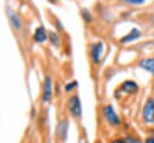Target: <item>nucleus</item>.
<instances>
[{
	"mask_svg": "<svg viewBox=\"0 0 154 143\" xmlns=\"http://www.w3.org/2000/svg\"><path fill=\"white\" fill-rule=\"evenodd\" d=\"M142 118L147 124L154 123V99L153 97H148V100L146 101L142 109Z\"/></svg>",
	"mask_w": 154,
	"mask_h": 143,
	"instance_id": "nucleus-1",
	"label": "nucleus"
},
{
	"mask_svg": "<svg viewBox=\"0 0 154 143\" xmlns=\"http://www.w3.org/2000/svg\"><path fill=\"white\" fill-rule=\"evenodd\" d=\"M67 106H69V111H70V113H71L72 117L79 118L82 115V105H81L79 97L77 95H73V96H71L69 99Z\"/></svg>",
	"mask_w": 154,
	"mask_h": 143,
	"instance_id": "nucleus-2",
	"label": "nucleus"
},
{
	"mask_svg": "<svg viewBox=\"0 0 154 143\" xmlns=\"http://www.w3.org/2000/svg\"><path fill=\"white\" fill-rule=\"evenodd\" d=\"M102 113H103V117H105L106 121H107L109 125H112V126H118V125L120 124V119H119L118 114L114 112V109H113L112 106H109V105H108V106H105L103 109H102Z\"/></svg>",
	"mask_w": 154,
	"mask_h": 143,
	"instance_id": "nucleus-3",
	"label": "nucleus"
},
{
	"mask_svg": "<svg viewBox=\"0 0 154 143\" xmlns=\"http://www.w3.org/2000/svg\"><path fill=\"white\" fill-rule=\"evenodd\" d=\"M6 14H7L8 20L11 23V25L13 26V29L17 30V31L22 30V20L19 18V16L13 10H11L10 7H6Z\"/></svg>",
	"mask_w": 154,
	"mask_h": 143,
	"instance_id": "nucleus-4",
	"label": "nucleus"
},
{
	"mask_svg": "<svg viewBox=\"0 0 154 143\" xmlns=\"http://www.w3.org/2000/svg\"><path fill=\"white\" fill-rule=\"evenodd\" d=\"M53 94V85H52V78L47 76L43 82V91H42V100L43 102H48L52 99Z\"/></svg>",
	"mask_w": 154,
	"mask_h": 143,
	"instance_id": "nucleus-5",
	"label": "nucleus"
},
{
	"mask_svg": "<svg viewBox=\"0 0 154 143\" xmlns=\"http://www.w3.org/2000/svg\"><path fill=\"white\" fill-rule=\"evenodd\" d=\"M102 50H103V44H102V42H97V43H94V44L91 46L90 55H91V59H93L94 64H97V62L100 61Z\"/></svg>",
	"mask_w": 154,
	"mask_h": 143,
	"instance_id": "nucleus-6",
	"label": "nucleus"
},
{
	"mask_svg": "<svg viewBox=\"0 0 154 143\" xmlns=\"http://www.w3.org/2000/svg\"><path fill=\"white\" fill-rule=\"evenodd\" d=\"M67 130H69V124L66 120H60L57 125V136L61 139L65 141L67 136Z\"/></svg>",
	"mask_w": 154,
	"mask_h": 143,
	"instance_id": "nucleus-7",
	"label": "nucleus"
},
{
	"mask_svg": "<svg viewBox=\"0 0 154 143\" xmlns=\"http://www.w3.org/2000/svg\"><path fill=\"white\" fill-rule=\"evenodd\" d=\"M140 36H141V31L138 29L134 28L129 31V34H126L124 37L120 38V42L122 43H128V42H131V41H136Z\"/></svg>",
	"mask_w": 154,
	"mask_h": 143,
	"instance_id": "nucleus-8",
	"label": "nucleus"
},
{
	"mask_svg": "<svg viewBox=\"0 0 154 143\" xmlns=\"http://www.w3.org/2000/svg\"><path fill=\"white\" fill-rule=\"evenodd\" d=\"M119 89H120L122 91L126 93V94H135V93H137L138 85H137L135 82H132V81H126V82H124V83L120 85Z\"/></svg>",
	"mask_w": 154,
	"mask_h": 143,
	"instance_id": "nucleus-9",
	"label": "nucleus"
},
{
	"mask_svg": "<svg viewBox=\"0 0 154 143\" xmlns=\"http://www.w3.org/2000/svg\"><path fill=\"white\" fill-rule=\"evenodd\" d=\"M140 67H142L143 70L148 71L149 73L154 75V58H147V59H142L140 61Z\"/></svg>",
	"mask_w": 154,
	"mask_h": 143,
	"instance_id": "nucleus-10",
	"label": "nucleus"
},
{
	"mask_svg": "<svg viewBox=\"0 0 154 143\" xmlns=\"http://www.w3.org/2000/svg\"><path fill=\"white\" fill-rule=\"evenodd\" d=\"M34 40L36 42H45L47 40V32L45 30L43 26H38L36 30H35V34H34Z\"/></svg>",
	"mask_w": 154,
	"mask_h": 143,
	"instance_id": "nucleus-11",
	"label": "nucleus"
},
{
	"mask_svg": "<svg viewBox=\"0 0 154 143\" xmlns=\"http://www.w3.org/2000/svg\"><path fill=\"white\" fill-rule=\"evenodd\" d=\"M49 41H51V43L53 44V46H55V47H58L59 46V36L57 35V32H54V31H49Z\"/></svg>",
	"mask_w": 154,
	"mask_h": 143,
	"instance_id": "nucleus-12",
	"label": "nucleus"
},
{
	"mask_svg": "<svg viewBox=\"0 0 154 143\" xmlns=\"http://www.w3.org/2000/svg\"><path fill=\"white\" fill-rule=\"evenodd\" d=\"M81 14H82V17H83L84 22H87V23H90V22H91L93 17H91V14H90V12H89L88 10L83 8V10H82V12H81Z\"/></svg>",
	"mask_w": 154,
	"mask_h": 143,
	"instance_id": "nucleus-13",
	"label": "nucleus"
},
{
	"mask_svg": "<svg viewBox=\"0 0 154 143\" xmlns=\"http://www.w3.org/2000/svg\"><path fill=\"white\" fill-rule=\"evenodd\" d=\"M124 141H125V143H142L140 138L134 137V136H126L124 138Z\"/></svg>",
	"mask_w": 154,
	"mask_h": 143,
	"instance_id": "nucleus-14",
	"label": "nucleus"
},
{
	"mask_svg": "<svg viewBox=\"0 0 154 143\" xmlns=\"http://www.w3.org/2000/svg\"><path fill=\"white\" fill-rule=\"evenodd\" d=\"M76 85H77V82H71V83H69V84H66V87H65V91H71L73 88H76Z\"/></svg>",
	"mask_w": 154,
	"mask_h": 143,
	"instance_id": "nucleus-15",
	"label": "nucleus"
},
{
	"mask_svg": "<svg viewBox=\"0 0 154 143\" xmlns=\"http://www.w3.org/2000/svg\"><path fill=\"white\" fill-rule=\"evenodd\" d=\"M123 1L126 4H130V5H141L144 2V0H123Z\"/></svg>",
	"mask_w": 154,
	"mask_h": 143,
	"instance_id": "nucleus-16",
	"label": "nucleus"
},
{
	"mask_svg": "<svg viewBox=\"0 0 154 143\" xmlns=\"http://www.w3.org/2000/svg\"><path fill=\"white\" fill-rule=\"evenodd\" d=\"M144 143H154V136H149V137L146 139Z\"/></svg>",
	"mask_w": 154,
	"mask_h": 143,
	"instance_id": "nucleus-17",
	"label": "nucleus"
},
{
	"mask_svg": "<svg viewBox=\"0 0 154 143\" xmlns=\"http://www.w3.org/2000/svg\"><path fill=\"white\" fill-rule=\"evenodd\" d=\"M111 143H125V141H124V139H119V138H118V139H113Z\"/></svg>",
	"mask_w": 154,
	"mask_h": 143,
	"instance_id": "nucleus-18",
	"label": "nucleus"
},
{
	"mask_svg": "<svg viewBox=\"0 0 154 143\" xmlns=\"http://www.w3.org/2000/svg\"><path fill=\"white\" fill-rule=\"evenodd\" d=\"M49 1H51V2H53V4H57V1H58V0H49Z\"/></svg>",
	"mask_w": 154,
	"mask_h": 143,
	"instance_id": "nucleus-19",
	"label": "nucleus"
},
{
	"mask_svg": "<svg viewBox=\"0 0 154 143\" xmlns=\"http://www.w3.org/2000/svg\"><path fill=\"white\" fill-rule=\"evenodd\" d=\"M81 143H88V142H87V141H85V139H83V141H82V142H81Z\"/></svg>",
	"mask_w": 154,
	"mask_h": 143,
	"instance_id": "nucleus-20",
	"label": "nucleus"
},
{
	"mask_svg": "<svg viewBox=\"0 0 154 143\" xmlns=\"http://www.w3.org/2000/svg\"><path fill=\"white\" fill-rule=\"evenodd\" d=\"M153 85H154V83H153Z\"/></svg>",
	"mask_w": 154,
	"mask_h": 143,
	"instance_id": "nucleus-21",
	"label": "nucleus"
}]
</instances>
